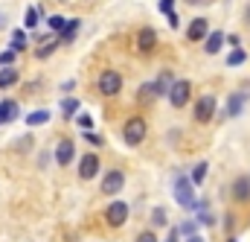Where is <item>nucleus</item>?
I'll list each match as a JSON object with an SVG mask.
<instances>
[{
	"label": "nucleus",
	"mask_w": 250,
	"mask_h": 242,
	"mask_svg": "<svg viewBox=\"0 0 250 242\" xmlns=\"http://www.w3.org/2000/svg\"><path fill=\"white\" fill-rule=\"evenodd\" d=\"M233 198L236 201L250 198V178H236V184H233Z\"/></svg>",
	"instance_id": "obj_14"
},
{
	"label": "nucleus",
	"mask_w": 250,
	"mask_h": 242,
	"mask_svg": "<svg viewBox=\"0 0 250 242\" xmlns=\"http://www.w3.org/2000/svg\"><path fill=\"white\" fill-rule=\"evenodd\" d=\"M160 12H163V15L175 12V0H160Z\"/></svg>",
	"instance_id": "obj_29"
},
{
	"label": "nucleus",
	"mask_w": 250,
	"mask_h": 242,
	"mask_svg": "<svg viewBox=\"0 0 250 242\" xmlns=\"http://www.w3.org/2000/svg\"><path fill=\"white\" fill-rule=\"evenodd\" d=\"M84 137H87V140H90V143H93V146H99V143H102V137H99V134H93V131H87V134H84Z\"/></svg>",
	"instance_id": "obj_33"
},
{
	"label": "nucleus",
	"mask_w": 250,
	"mask_h": 242,
	"mask_svg": "<svg viewBox=\"0 0 250 242\" xmlns=\"http://www.w3.org/2000/svg\"><path fill=\"white\" fill-rule=\"evenodd\" d=\"M73 158H76V146H73V140H67V137H64L62 143H59V149H56V161H59L62 167H67Z\"/></svg>",
	"instance_id": "obj_9"
},
{
	"label": "nucleus",
	"mask_w": 250,
	"mask_h": 242,
	"mask_svg": "<svg viewBox=\"0 0 250 242\" xmlns=\"http://www.w3.org/2000/svg\"><path fill=\"white\" fill-rule=\"evenodd\" d=\"M157 94H160V91H157V85H154V82H146V85H143V91H140V99L146 102V99H154Z\"/></svg>",
	"instance_id": "obj_22"
},
{
	"label": "nucleus",
	"mask_w": 250,
	"mask_h": 242,
	"mask_svg": "<svg viewBox=\"0 0 250 242\" xmlns=\"http://www.w3.org/2000/svg\"><path fill=\"white\" fill-rule=\"evenodd\" d=\"M99 172V158L93 155V152H87V155H82V161H79V178H84V181H90L93 175Z\"/></svg>",
	"instance_id": "obj_8"
},
{
	"label": "nucleus",
	"mask_w": 250,
	"mask_h": 242,
	"mask_svg": "<svg viewBox=\"0 0 250 242\" xmlns=\"http://www.w3.org/2000/svg\"><path fill=\"white\" fill-rule=\"evenodd\" d=\"M189 94H192V85H189L187 79H178V82H172V88H169V102H172L175 108H184L189 102Z\"/></svg>",
	"instance_id": "obj_4"
},
{
	"label": "nucleus",
	"mask_w": 250,
	"mask_h": 242,
	"mask_svg": "<svg viewBox=\"0 0 250 242\" xmlns=\"http://www.w3.org/2000/svg\"><path fill=\"white\" fill-rule=\"evenodd\" d=\"M151 222H154L157 228H163V225H166V213H163V207H154V213H151Z\"/></svg>",
	"instance_id": "obj_28"
},
{
	"label": "nucleus",
	"mask_w": 250,
	"mask_h": 242,
	"mask_svg": "<svg viewBox=\"0 0 250 242\" xmlns=\"http://www.w3.org/2000/svg\"><path fill=\"white\" fill-rule=\"evenodd\" d=\"M204 178H207V164L201 161V164L192 169V178H189V184H192V187H195V184H204Z\"/></svg>",
	"instance_id": "obj_20"
},
{
	"label": "nucleus",
	"mask_w": 250,
	"mask_h": 242,
	"mask_svg": "<svg viewBox=\"0 0 250 242\" xmlns=\"http://www.w3.org/2000/svg\"><path fill=\"white\" fill-rule=\"evenodd\" d=\"M128 213H131V207H128L125 201H111L108 210H105V219H108L111 228H123L125 219H128Z\"/></svg>",
	"instance_id": "obj_5"
},
{
	"label": "nucleus",
	"mask_w": 250,
	"mask_h": 242,
	"mask_svg": "<svg viewBox=\"0 0 250 242\" xmlns=\"http://www.w3.org/2000/svg\"><path fill=\"white\" fill-rule=\"evenodd\" d=\"M79 125H82V128H90V117H87V114H82V117H79Z\"/></svg>",
	"instance_id": "obj_34"
},
{
	"label": "nucleus",
	"mask_w": 250,
	"mask_h": 242,
	"mask_svg": "<svg viewBox=\"0 0 250 242\" xmlns=\"http://www.w3.org/2000/svg\"><path fill=\"white\" fill-rule=\"evenodd\" d=\"M76 32H79V18H73V21H67V24H64L59 44H67V41H73V38H76Z\"/></svg>",
	"instance_id": "obj_15"
},
{
	"label": "nucleus",
	"mask_w": 250,
	"mask_h": 242,
	"mask_svg": "<svg viewBox=\"0 0 250 242\" xmlns=\"http://www.w3.org/2000/svg\"><path fill=\"white\" fill-rule=\"evenodd\" d=\"M195 228H198L195 222H187V225H181V234H187V237H192V234H195Z\"/></svg>",
	"instance_id": "obj_31"
},
{
	"label": "nucleus",
	"mask_w": 250,
	"mask_h": 242,
	"mask_svg": "<svg viewBox=\"0 0 250 242\" xmlns=\"http://www.w3.org/2000/svg\"><path fill=\"white\" fill-rule=\"evenodd\" d=\"M0 125H3V117H0Z\"/></svg>",
	"instance_id": "obj_40"
},
{
	"label": "nucleus",
	"mask_w": 250,
	"mask_h": 242,
	"mask_svg": "<svg viewBox=\"0 0 250 242\" xmlns=\"http://www.w3.org/2000/svg\"><path fill=\"white\" fill-rule=\"evenodd\" d=\"M212 114H215V97L207 94V97H201L195 102V122H209Z\"/></svg>",
	"instance_id": "obj_6"
},
{
	"label": "nucleus",
	"mask_w": 250,
	"mask_h": 242,
	"mask_svg": "<svg viewBox=\"0 0 250 242\" xmlns=\"http://www.w3.org/2000/svg\"><path fill=\"white\" fill-rule=\"evenodd\" d=\"M239 97H245V99L250 97V82H245V85H242V91H239Z\"/></svg>",
	"instance_id": "obj_35"
},
{
	"label": "nucleus",
	"mask_w": 250,
	"mask_h": 242,
	"mask_svg": "<svg viewBox=\"0 0 250 242\" xmlns=\"http://www.w3.org/2000/svg\"><path fill=\"white\" fill-rule=\"evenodd\" d=\"M9 64H15V50H3L0 53V70L9 67Z\"/></svg>",
	"instance_id": "obj_27"
},
{
	"label": "nucleus",
	"mask_w": 250,
	"mask_h": 242,
	"mask_svg": "<svg viewBox=\"0 0 250 242\" xmlns=\"http://www.w3.org/2000/svg\"><path fill=\"white\" fill-rule=\"evenodd\" d=\"M187 38L189 41H204L207 38V18H195L187 26Z\"/></svg>",
	"instance_id": "obj_10"
},
{
	"label": "nucleus",
	"mask_w": 250,
	"mask_h": 242,
	"mask_svg": "<svg viewBox=\"0 0 250 242\" xmlns=\"http://www.w3.org/2000/svg\"><path fill=\"white\" fill-rule=\"evenodd\" d=\"M23 47H26V38H23L21 29H15V32H12V50L18 53V50H23Z\"/></svg>",
	"instance_id": "obj_26"
},
{
	"label": "nucleus",
	"mask_w": 250,
	"mask_h": 242,
	"mask_svg": "<svg viewBox=\"0 0 250 242\" xmlns=\"http://www.w3.org/2000/svg\"><path fill=\"white\" fill-rule=\"evenodd\" d=\"M64 24H67V21H64V15H50V18H47V26H50L53 32H62Z\"/></svg>",
	"instance_id": "obj_23"
},
{
	"label": "nucleus",
	"mask_w": 250,
	"mask_h": 242,
	"mask_svg": "<svg viewBox=\"0 0 250 242\" xmlns=\"http://www.w3.org/2000/svg\"><path fill=\"white\" fill-rule=\"evenodd\" d=\"M172 193H175V198H178V204H181L184 210H198V201H195V187L189 184V178H178Z\"/></svg>",
	"instance_id": "obj_1"
},
{
	"label": "nucleus",
	"mask_w": 250,
	"mask_h": 242,
	"mask_svg": "<svg viewBox=\"0 0 250 242\" xmlns=\"http://www.w3.org/2000/svg\"><path fill=\"white\" fill-rule=\"evenodd\" d=\"M221 44H224V32H207V44H204V53L215 56V53L221 50Z\"/></svg>",
	"instance_id": "obj_12"
},
{
	"label": "nucleus",
	"mask_w": 250,
	"mask_h": 242,
	"mask_svg": "<svg viewBox=\"0 0 250 242\" xmlns=\"http://www.w3.org/2000/svg\"><path fill=\"white\" fill-rule=\"evenodd\" d=\"M12 85H18V70H15V67H3V70H0V88L6 91V88H12Z\"/></svg>",
	"instance_id": "obj_17"
},
{
	"label": "nucleus",
	"mask_w": 250,
	"mask_h": 242,
	"mask_svg": "<svg viewBox=\"0 0 250 242\" xmlns=\"http://www.w3.org/2000/svg\"><path fill=\"white\" fill-rule=\"evenodd\" d=\"M187 242H204V240H201L198 234H192V237H187Z\"/></svg>",
	"instance_id": "obj_36"
},
{
	"label": "nucleus",
	"mask_w": 250,
	"mask_h": 242,
	"mask_svg": "<svg viewBox=\"0 0 250 242\" xmlns=\"http://www.w3.org/2000/svg\"><path fill=\"white\" fill-rule=\"evenodd\" d=\"M23 24H26L29 29H35V26H38V6H29V9H26V15H23Z\"/></svg>",
	"instance_id": "obj_21"
},
{
	"label": "nucleus",
	"mask_w": 250,
	"mask_h": 242,
	"mask_svg": "<svg viewBox=\"0 0 250 242\" xmlns=\"http://www.w3.org/2000/svg\"><path fill=\"white\" fill-rule=\"evenodd\" d=\"M248 61V53L242 50V47H236L230 56H227V67H239V64H245Z\"/></svg>",
	"instance_id": "obj_18"
},
{
	"label": "nucleus",
	"mask_w": 250,
	"mask_h": 242,
	"mask_svg": "<svg viewBox=\"0 0 250 242\" xmlns=\"http://www.w3.org/2000/svg\"><path fill=\"white\" fill-rule=\"evenodd\" d=\"M76 111H79V99H64L62 102V114L64 117H73Z\"/></svg>",
	"instance_id": "obj_25"
},
{
	"label": "nucleus",
	"mask_w": 250,
	"mask_h": 242,
	"mask_svg": "<svg viewBox=\"0 0 250 242\" xmlns=\"http://www.w3.org/2000/svg\"><path fill=\"white\" fill-rule=\"evenodd\" d=\"M56 47H59V38H56V41H50V38H47V44H44V47H38V50H35V56H38V59H47Z\"/></svg>",
	"instance_id": "obj_24"
},
{
	"label": "nucleus",
	"mask_w": 250,
	"mask_h": 242,
	"mask_svg": "<svg viewBox=\"0 0 250 242\" xmlns=\"http://www.w3.org/2000/svg\"><path fill=\"white\" fill-rule=\"evenodd\" d=\"M123 187H125V175L120 169H111V172L102 178V193H105V195H117Z\"/></svg>",
	"instance_id": "obj_7"
},
{
	"label": "nucleus",
	"mask_w": 250,
	"mask_h": 242,
	"mask_svg": "<svg viewBox=\"0 0 250 242\" xmlns=\"http://www.w3.org/2000/svg\"><path fill=\"white\" fill-rule=\"evenodd\" d=\"M50 120V111H32V114H26V125L32 128V125H44V122Z\"/></svg>",
	"instance_id": "obj_19"
},
{
	"label": "nucleus",
	"mask_w": 250,
	"mask_h": 242,
	"mask_svg": "<svg viewBox=\"0 0 250 242\" xmlns=\"http://www.w3.org/2000/svg\"><path fill=\"white\" fill-rule=\"evenodd\" d=\"M0 117H3V122L18 120V102L15 99H3L0 102Z\"/></svg>",
	"instance_id": "obj_13"
},
{
	"label": "nucleus",
	"mask_w": 250,
	"mask_h": 242,
	"mask_svg": "<svg viewBox=\"0 0 250 242\" xmlns=\"http://www.w3.org/2000/svg\"><path fill=\"white\" fill-rule=\"evenodd\" d=\"M166 24H169L172 29H178V24H181V21H178V15H175V12H169V15H166Z\"/></svg>",
	"instance_id": "obj_32"
},
{
	"label": "nucleus",
	"mask_w": 250,
	"mask_h": 242,
	"mask_svg": "<svg viewBox=\"0 0 250 242\" xmlns=\"http://www.w3.org/2000/svg\"><path fill=\"white\" fill-rule=\"evenodd\" d=\"M245 21L250 24V3H248V9H245Z\"/></svg>",
	"instance_id": "obj_38"
},
{
	"label": "nucleus",
	"mask_w": 250,
	"mask_h": 242,
	"mask_svg": "<svg viewBox=\"0 0 250 242\" xmlns=\"http://www.w3.org/2000/svg\"><path fill=\"white\" fill-rule=\"evenodd\" d=\"M242 108H245V97L230 94V99H227V114H230V117H239V114H242Z\"/></svg>",
	"instance_id": "obj_16"
},
{
	"label": "nucleus",
	"mask_w": 250,
	"mask_h": 242,
	"mask_svg": "<svg viewBox=\"0 0 250 242\" xmlns=\"http://www.w3.org/2000/svg\"><path fill=\"white\" fill-rule=\"evenodd\" d=\"M166 242H178V231H172V234H169V240Z\"/></svg>",
	"instance_id": "obj_37"
},
{
	"label": "nucleus",
	"mask_w": 250,
	"mask_h": 242,
	"mask_svg": "<svg viewBox=\"0 0 250 242\" xmlns=\"http://www.w3.org/2000/svg\"><path fill=\"white\" fill-rule=\"evenodd\" d=\"M146 120L143 117H131V120L123 125V140L128 143V146H140L143 143V137H146Z\"/></svg>",
	"instance_id": "obj_2"
},
{
	"label": "nucleus",
	"mask_w": 250,
	"mask_h": 242,
	"mask_svg": "<svg viewBox=\"0 0 250 242\" xmlns=\"http://www.w3.org/2000/svg\"><path fill=\"white\" fill-rule=\"evenodd\" d=\"M189 3H201V0H189Z\"/></svg>",
	"instance_id": "obj_39"
},
{
	"label": "nucleus",
	"mask_w": 250,
	"mask_h": 242,
	"mask_svg": "<svg viewBox=\"0 0 250 242\" xmlns=\"http://www.w3.org/2000/svg\"><path fill=\"white\" fill-rule=\"evenodd\" d=\"M120 88H123V76L117 70H102V76H99V94L102 97H117Z\"/></svg>",
	"instance_id": "obj_3"
},
{
	"label": "nucleus",
	"mask_w": 250,
	"mask_h": 242,
	"mask_svg": "<svg viewBox=\"0 0 250 242\" xmlns=\"http://www.w3.org/2000/svg\"><path fill=\"white\" fill-rule=\"evenodd\" d=\"M137 242H157V237H154V231H143V234L137 237Z\"/></svg>",
	"instance_id": "obj_30"
},
{
	"label": "nucleus",
	"mask_w": 250,
	"mask_h": 242,
	"mask_svg": "<svg viewBox=\"0 0 250 242\" xmlns=\"http://www.w3.org/2000/svg\"><path fill=\"white\" fill-rule=\"evenodd\" d=\"M137 47H140V50H154V47H157V32H154V29H140Z\"/></svg>",
	"instance_id": "obj_11"
}]
</instances>
